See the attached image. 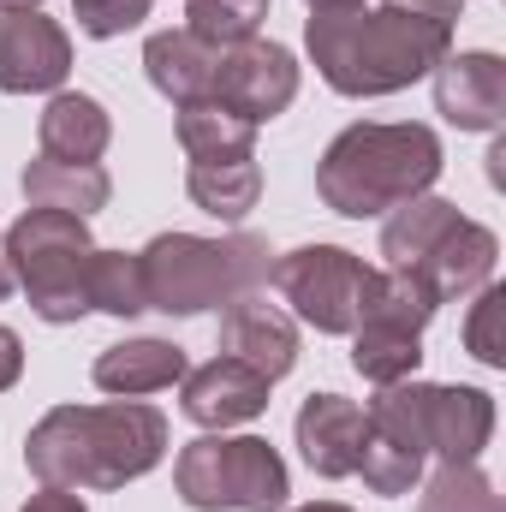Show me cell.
Wrapping results in <instances>:
<instances>
[{
    "mask_svg": "<svg viewBox=\"0 0 506 512\" xmlns=\"http://www.w3.org/2000/svg\"><path fill=\"white\" fill-rule=\"evenodd\" d=\"M268 6H251V0H191L185 12V30L209 48H233V42H251L256 24H262Z\"/></svg>",
    "mask_w": 506,
    "mask_h": 512,
    "instance_id": "cell-27",
    "label": "cell"
},
{
    "mask_svg": "<svg viewBox=\"0 0 506 512\" xmlns=\"http://www.w3.org/2000/svg\"><path fill=\"white\" fill-rule=\"evenodd\" d=\"M441 179V137L429 126H346L316 167V191L334 215L370 221L423 197Z\"/></svg>",
    "mask_w": 506,
    "mask_h": 512,
    "instance_id": "cell-3",
    "label": "cell"
},
{
    "mask_svg": "<svg viewBox=\"0 0 506 512\" xmlns=\"http://www.w3.org/2000/svg\"><path fill=\"white\" fill-rule=\"evenodd\" d=\"M72 72V42L42 6H0V90L30 96V90H60Z\"/></svg>",
    "mask_w": 506,
    "mask_h": 512,
    "instance_id": "cell-9",
    "label": "cell"
},
{
    "mask_svg": "<svg viewBox=\"0 0 506 512\" xmlns=\"http://www.w3.org/2000/svg\"><path fill=\"white\" fill-rule=\"evenodd\" d=\"M149 6H155V0H78V30L96 36V42L126 36V30H137V24L149 18Z\"/></svg>",
    "mask_w": 506,
    "mask_h": 512,
    "instance_id": "cell-30",
    "label": "cell"
},
{
    "mask_svg": "<svg viewBox=\"0 0 506 512\" xmlns=\"http://www.w3.org/2000/svg\"><path fill=\"white\" fill-rule=\"evenodd\" d=\"M393 6H411V12L441 18V24H453V18H459V0H393Z\"/></svg>",
    "mask_w": 506,
    "mask_h": 512,
    "instance_id": "cell-33",
    "label": "cell"
},
{
    "mask_svg": "<svg viewBox=\"0 0 506 512\" xmlns=\"http://www.w3.org/2000/svg\"><path fill=\"white\" fill-rule=\"evenodd\" d=\"M453 221H459L453 203H441V197H429V191H423V197H405V203L387 215V227H381V256H387V268H417L423 256L453 233Z\"/></svg>",
    "mask_w": 506,
    "mask_h": 512,
    "instance_id": "cell-22",
    "label": "cell"
},
{
    "mask_svg": "<svg viewBox=\"0 0 506 512\" xmlns=\"http://www.w3.org/2000/svg\"><path fill=\"white\" fill-rule=\"evenodd\" d=\"M435 114L459 131H495L506 120V60L447 54L435 66Z\"/></svg>",
    "mask_w": 506,
    "mask_h": 512,
    "instance_id": "cell-11",
    "label": "cell"
},
{
    "mask_svg": "<svg viewBox=\"0 0 506 512\" xmlns=\"http://www.w3.org/2000/svg\"><path fill=\"white\" fill-rule=\"evenodd\" d=\"M12 292V268H6V256H0V298Z\"/></svg>",
    "mask_w": 506,
    "mask_h": 512,
    "instance_id": "cell-35",
    "label": "cell"
},
{
    "mask_svg": "<svg viewBox=\"0 0 506 512\" xmlns=\"http://www.w3.org/2000/svg\"><path fill=\"white\" fill-rule=\"evenodd\" d=\"M316 72L340 96H393L453 54V24L411 6H322L304 30Z\"/></svg>",
    "mask_w": 506,
    "mask_h": 512,
    "instance_id": "cell-1",
    "label": "cell"
},
{
    "mask_svg": "<svg viewBox=\"0 0 506 512\" xmlns=\"http://www.w3.org/2000/svg\"><path fill=\"white\" fill-rule=\"evenodd\" d=\"M423 364V334H405V328H381V322H358L352 328V370L376 387L411 382Z\"/></svg>",
    "mask_w": 506,
    "mask_h": 512,
    "instance_id": "cell-23",
    "label": "cell"
},
{
    "mask_svg": "<svg viewBox=\"0 0 506 512\" xmlns=\"http://www.w3.org/2000/svg\"><path fill=\"white\" fill-rule=\"evenodd\" d=\"M268 376H256L239 358H215L203 370H185V417L203 429H227V423H251L268 411Z\"/></svg>",
    "mask_w": 506,
    "mask_h": 512,
    "instance_id": "cell-12",
    "label": "cell"
},
{
    "mask_svg": "<svg viewBox=\"0 0 506 512\" xmlns=\"http://www.w3.org/2000/svg\"><path fill=\"white\" fill-rule=\"evenodd\" d=\"M24 512H90L78 501V489H42V495H30Z\"/></svg>",
    "mask_w": 506,
    "mask_h": 512,
    "instance_id": "cell-32",
    "label": "cell"
},
{
    "mask_svg": "<svg viewBox=\"0 0 506 512\" xmlns=\"http://www.w3.org/2000/svg\"><path fill=\"white\" fill-rule=\"evenodd\" d=\"M298 453L316 477H352L358 453H364V405L340 399V393H310L298 411Z\"/></svg>",
    "mask_w": 506,
    "mask_h": 512,
    "instance_id": "cell-13",
    "label": "cell"
},
{
    "mask_svg": "<svg viewBox=\"0 0 506 512\" xmlns=\"http://www.w3.org/2000/svg\"><path fill=\"white\" fill-rule=\"evenodd\" d=\"M18 376H24V340L12 328H0V393L18 382Z\"/></svg>",
    "mask_w": 506,
    "mask_h": 512,
    "instance_id": "cell-31",
    "label": "cell"
},
{
    "mask_svg": "<svg viewBox=\"0 0 506 512\" xmlns=\"http://www.w3.org/2000/svg\"><path fill=\"white\" fill-rule=\"evenodd\" d=\"M173 382H185V352L173 340H126L96 358V387L114 399H143Z\"/></svg>",
    "mask_w": 506,
    "mask_h": 512,
    "instance_id": "cell-19",
    "label": "cell"
},
{
    "mask_svg": "<svg viewBox=\"0 0 506 512\" xmlns=\"http://www.w3.org/2000/svg\"><path fill=\"white\" fill-rule=\"evenodd\" d=\"M143 292L149 310L167 316H203L221 310L245 292H262L274 274V251L256 233H233V239H197V233H161L143 251Z\"/></svg>",
    "mask_w": 506,
    "mask_h": 512,
    "instance_id": "cell-4",
    "label": "cell"
},
{
    "mask_svg": "<svg viewBox=\"0 0 506 512\" xmlns=\"http://www.w3.org/2000/svg\"><path fill=\"white\" fill-rule=\"evenodd\" d=\"M191 203L227 227H239L262 197V167L256 155H227V161H191Z\"/></svg>",
    "mask_w": 506,
    "mask_h": 512,
    "instance_id": "cell-21",
    "label": "cell"
},
{
    "mask_svg": "<svg viewBox=\"0 0 506 512\" xmlns=\"http://www.w3.org/2000/svg\"><path fill=\"white\" fill-rule=\"evenodd\" d=\"M0 6H42V0H0Z\"/></svg>",
    "mask_w": 506,
    "mask_h": 512,
    "instance_id": "cell-37",
    "label": "cell"
},
{
    "mask_svg": "<svg viewBox=\"0 0 506 512\" xmlns=\"http://www.w3.org/2000/svg\"><path fill=\"white\" fill-rule=\"evenodd\" d=\"M423 435L441 459H477L495 435V399L483 387H435L423 393Z\"/></svg>",
    "mask_w": 506,
    "mask_h": 512,
    "instance_id": "cell-14",
    "label": "cell"
},
{
    "mask_svg": "<svg viewBox=\"0 0 506 512\" xmlns=\"http://www.w3.org/2000/svg\"><path fill=\"white\" fill-rule=\"evenodd\" d=\"M417 512H506L495 483L477 471V459H441V471L429 477Z\"/></svg>",
    "mask_w": 506,
    "mask_h": 512,
    "instance_id": "cell-26",
    "label": "cell"
},
{
    "mask_svg": "<svg viewBox=\"0 0 506 512\" xmlns=\"http://www.w3.org/2000/svg\"><path fill=\"white\" fill-rule=\"evenodd\" d=\"M298 512H352V507H340V501H310V507H298Z\"/></svg>",
    "mask_w": 506,
    "mask_h": 512,
    "instance_id": "cell-34",
    "label": "cell"
},
{
    "mask_svg": "<svg viewBox=\"0 0 506 512\" xmlns=\"http://www.w3.org/2000/svg\"><path fill=\"white\" fill-rule=\"evenodd\" d=\"M143 66H149V84L167 96V102H203L215 90V66H221V48L197 42L191 30H161L149 36L143 48Z\"/></svg>",
    "mask_w": 506,
    "mask_h": 512,
    "instance_id": "cell-15",
    "label": "cell"
},
{
    "mask_svg": "<svg viewBox=\"0 0 506 512\" xmlns=\"http://www.w3.org/2000/svg\"><path fill=\"white\" fill-rule=\"evenodd\" d=\"M90 310H108V316H120V322L149 310L137 251H96L90 256Z\"/></svg>",
    "mask_w": 506,
    "mask_h": 512,
    "instance_id": "cell-25",
    "label": "cell"
},
{
    "mask_svg": "<svg viewBox=\"0 0 506 512\" xmlns=\"http://www.w3.org/2000/svg\"><path fill=\"white\" fill-rule=\"evenodd\" d=\"M221 358H239L256 376L280 382L298 364V322L280 304H268L262 292H245V298L221 304Z\"/></svg>",
    "mask_w": 506,
    "mask_h": 512,
    "instance_id": "cell-10",
    "label": "cell"
},
{
    "mask_svg": "<svg viewBox=\"0 0 506 512\" xmlns=\"http://www.w3.org/2000/svg\"><path fill=\"white\" fill-rule=\"evenodd\" d=\"M251 6H268V0H251Z\"/></svg>",
    "mask_w": 506,
    "mask_h": 512,
    "instance_id": "cell-38",
    "label": "cell"
},
{
    "mask_svg": "<svg viewBox=\"0 0 506 512\" xmlns=\"http://www.w3.org/2000/svg\"><path fill=\"white\" fill-rule=\"evenodd\" d=\"M495 233L489 227H477V221H453V233L435 245V251L417 262V274L429 280V292L435 298H459V292H477V286H489V274H495Z\"/></svg>",
    "mask_w": 506,
    "mask_h": 512,
    "instance_id": "cell-17",
    "label": "cell"
},
{
    "mask_svg": "<svg viewBox=\"0 0 506 512\" xmlns=\"http://www.w3.org/2000/svg\"><path fill=\"white\" fill-rule=\"evenodd\" d=\"M435 310H441V298L429 292V280L417 268H370L364 298H358V322L405 328V334H423Z\"/></svg>",
    "mask_w": 506,
    "mask_h": 512,
    "instance_id": "cell-20",
    "label": "cell"
},
{
    "mask_svg": "<svg viewBox=\"0 0 506 512\" xmlns=\"http://www.w3.org/2000/svg\"><path fill=\"white\" fill-rule=\"evenodd\" d=\"M310 6L322 12V6H364V0H310Z\"/></svg>",
    "mask_w": 506,
    "mask_h": 512,
    "instance_id": "cell-36",
    "label": "cell"
},
{
    "mask_svg": "<svg viewBox=\"0 0 506 512\" xmlns=\"http://www.w3.org/2000/svg\"><path fill=\"white\" fill-rule=\"evenodd\" d=\"M161 453L167 417L137 399L60 405L24 441V465L42 489H126L161 465Z\"/></svg>",
    "mask_w": 506,
    "mask_h": 512,
    "instance_id": "cell-2",
    "label": "cell"
},
{
    "mask_svg": "<svg viewBox=\"0 0 506 512\" xmlns=\"http://www.w3.org/2000/svg\"><path fill=\"white\" fill-rule=\"evenodd\" d=\"M358 471H364V483H370L376 495H411V489H417V477H423V453L393 447V441H381V435H370V429H364Z\"/></svg>",
    "mask_w": 506,
    "mask_h": 512,
    "instance_id": "cell-28",
    "label": "cell"
},
{
    "mask_svg": "<svg viewBox=\"0 0 506 512\" xmlns=\"http://www.w3.org/2000/svg\"><path fill=\"white\" fill-rule=\"evenodd\" d=\"M268 280L298 310V322H310L316 334H352L370 268H364V256L340 251V245H298V251L274 256Z\"/></svg>",
    "mask_w": 506,
    "mask_h": 512,
    "instance_id": "cell-7",
    "label": "cell"
},
{
    "mask_svg": "<svg viewBox=\"0 0 506 512\" xmlns=\"http://www.w3.org/2000/svg\"><path fill=\"white\" fill-rule=\"evenodd\" d=\"M501 316H506V286H483L471 316H465V352L489 370L506 364V340H501Z\"/></svg>",
    "mask_w": 506,
    "mask_h": 512,
    "instance_id": "cell-29",
    "label": "cell"
},
{
    "mask_svg": "<svg viewBox=\"0 0 506 512\" xmlns=\"http://www.w3.org/2000/svg\"><path fill=\"white\" fill-rule=\"evenodd\" d=\"M173 489L191 512H280L292 495L286 459L256 435H197L179 447Z\"/></svg>",
    "mask_w": 506,
    "mask_h": 512,
    "instance_id": "cell-6",
    "label": "cell"
},
{
    "mask_svg": "<svg viewBox=\"0 0 506 512\" xmlns=\"http://www.w3.org/2000/svg\"><path fill=\"white\" fill-rule=\"evenodd\" d=\"M24 197L30 209H60V215H96L108 209L114 197V179L102 173V161H54V155H36L24 167Z\"/></svg>",
    "mask_w": 506,
    "mask_h": 512,
    "instance_id": "cell-16",
    "label": "cell"
},
{
    "mask_svg": "<svg viewBox=\"0 0 506 512\" xmlns=\"http://www.w3.org/2000/svg\"><path fill=\"white\" fill-rule=\"evenodd\" d=\"M292 96H298V60H292V48L262 42V36L221 48V66H215V90H209V102H221L227 114H239V120L262 126V120L286 114Z\"/></svg>",
    "mask_w": 506,
    "mask_h": 512,
    "instance_id": "cell-8",
    "label": "cell"
},
{
    "mask_svg": "<svg viewBox=\"0 0 506 512\" xmlns=\"http://www.w3.org/2000/svg\"><path fill=\"white\" fill-rule=\"evenodd\" d=\"M179 143H185L191 161H227V155H251L256 149V126L203 96V102L179 108Z\"/></svg>",
    "mask_w": 506,
    "mask_h": 512,
    "instance_id": "cell-24",
    "label": "cell"
},
{
    "mask_svg": "<svg viewBox=\"0 0 506 512\" xmlns=\"http://www.w3.org/2000/svg\"><path fill=\"white\" fill-rule=\"evenodd\" d=\"M36 137H42V155H54V161H102V149L114 137V120H108V108L96 96L54 90L48 108H42Z\"/></svg>",
    "mask_w": 506,
    "mask_h": 512,
    "instance_id": "cell-18",
    "label": "cell"
},
{
    "mask_svg": "<svg viewBox=\"0 0 506 512\" xmlns=\"http://www.w3.org/2000/svg\"><path fill=\"white\" fill-rule=\"evenodd\" d=\"M6 268L12 280L24 286L30 310L54 328L90 316V256H96V239H90V221L84 215H60V209H24L6 233Z\"/></svg>",
    "mask_w": 506,
    "mask_h": 512,
    "instance_id": "cell-5",
    "label": "cell"
}]
</instances>
